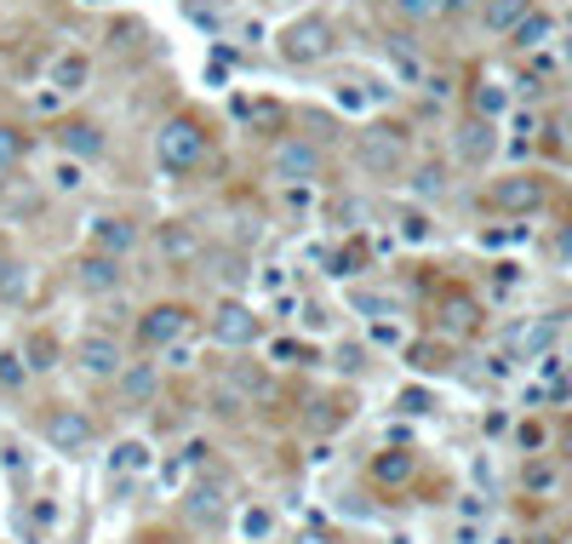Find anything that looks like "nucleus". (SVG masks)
<instances>
[{"instance_id": "1", "label": "nucleus", "mask_w": 572, "mask_h": 544, "mask_svg": "<svg viewBox=\"0 0 572 544\" xmlns=\"http://www.w3.org/2000/svg\"><path fill=\"white\" fill-rule=\"evenodd\" d=\"M155 161H160V173L189 178L195 166L207 161V126H200L195 115H173V121H160V132H155Z\"/></svg>"}, {"instance_id": "2", "label": "nucleus", "mask_w": 572, "mask_h": 544, "mask_svg": "<svg viewBox=\"0 0 572 544\" xmlns=\"http://www.w3.org/2000/svg\"><path fill=\"white\" fill-rule=\"evenodd\" d=\"M207 338L218 350H229V356H241V350H252L258 338H263V316L252 310L247 298H235V292H223L218 304H212V316H207Z\"/></svg>"}, {"instance_id": "3", "label": "nucleus", "mask_w": 572, "mask_h": 544, "mask_svg": "<svg viewBox=\"0 0 572 544\" xmlns=\"http://www.w3.org/2000/svg\"><path fill=\"white\" fill-rule=\"evenodd\" d=\"M92 435H97V424H92L86 407H75V401L46 407V419H41V441H46V448H52L58 459H86V453H92Z\"/></svg>"}, {"instance_id": "4", "label": "nucleus", "mask_w": 572, "mask_h": 544, "mask_svg": "<svg viewBox=\"0 0 572 544\" xmlns=\"http://www.w3.org/2000/svg\"><path fill=\"white\" fill-rule=\"evenodd\" d=\"M184 522L195 533H218L229 522V482H223V470H200L195 482L184 487Z\"/></svg>"}, {"instance_id": "5", "label": "nucleus", "mask_w": 572, "mask_h": 544, "mask_svg": "<svg viewBox=\"0 0 572 544\" xmlns=\"http://www.w3.org/2000/svg\"><path fill=\"white\" fill-rule=\"evenodd\" d=\"M195 327V310L189 304H178V298H160V304H149V310L132 321V338H138V350H149V356H160L166 345H178V338Z\"/></svg>"}, {"instance_id": "6", "label": "nucleus", "mask_w": 572, "mask_h": 544, "mask_svg": "<svg viewBox=\"0 0 572 544\" xmlns=\"http://www.w3.org/2000/svg\"><path fill=\"white\" fill-rule=\"evenodd\" d=\"M275 52H281V63H298V70H310V63H321V58L332 52V23H326L321 12H304V18L281 23Z\"/></svg>"}, {"instance_id": "7", "label": "nucleus", "mask_w": 572, "mask_h": 544, "mask_svg": "<svg viewBox=\"0 0 572 544\" xmlns=\"http://www.w3.org/2000/svg\"><path fill=\"white\" fill-rule=\"evenodd\" d=\"M355 155L373 178H395L401 166H407V126H384V121L366 126L355 138Z\"/></svg>"}, {"instance_id": "8", "label": "nucleus", "mask_w": 572, "mask_h": 544, "mask_svg": "<svg viewBox=\"0 0 572 544\" xmlns=\"http://www.w3.org/2000/svg\"><path fill=\"white\" fill-rule=\"evenodd\" d=\"M75 367H81L86 384H115L121 367H126V345L115 332H86L75 345Z\"/></svg>"}, {"instance_id": "9", "label": "nucleus", "mask_w": 572, "mask_h": 544, "mask_svg": "<svg viewBox=\"0 0 572 544\" xmlns=\"http://www.w3.org/2000/svg\"><path fill=\"white\" fill-rule=\"evenodd\" d=\"M487 207L492 213H510V218H527L544 207V178H532V173H510V178H492L487 189Z\"/></svg>"}, {"instance_id": "10", "label": "nucleus", "mask_w": 572, "mask_h": 544, "mask_svg": "<svg viewBox=\"0 0 572 544\" xmlns=\"http://www.w3.org/2000/svg\"><path fill=\"white\" fill-rule=\"evenodd\" d=\"M269 173H275L287 189H292V184H315V178H321V150H315L310 138H281L275 155H269Z\"/></svg>"}, {"instance_id": "11", "label": "nucleus", "mask_w": 572, "mask_h": 544, "mask_svg": "<svg viewBox=\"0 0 572 544\" xmlns=\"http://www.w3.org/2000/svg\"><path fill=\"white\" fill-rule=\"evenodd\" d=\"M155 253H160V264H195L200 253H207V242H200V224H189V218H166V224H155Z\"/></svg>"}, {"instance_id": "12", "label": "nucleus", "mask_w": 572, "mask_h": 544, "mask_svg": "<svg viewBox=\"0 0 572 544\" xmlns=\"http://www.w3.org/2000/svg\"><path fill=\"white\" fill-rule=\"evenodd\" d=\"M75 287L86 292V298H110V292H121L126 287V269H121V258H110V253H81L75 258Z\"/></svg>"}, {"instance_id": "13", "label": "nucleus", "mask_w": 572, "mask_h": 544, "mask_svg": "<svg viewBox=\"0 0 572 544\" xmlns=\"http://www.w3.org/2000/svg\"><path fill=\"white\" fill-rule=\"evenodd\" d=\"M86 242H92V253L126 258L132 247H138V224L121 218V213H97V218H86Z\"/></svg>"}, {"instance_id": "14", "label": "nucleus", "mask_w": 572, "mask_h": 544, "mask_svg": "<svg viewBox=\"0 0 572 544\" xmlns=\"http://www.w3.org/2000/svg\"><path fill=\"white\" fill-rule=\"evenodd\" d=\"M58 150L70 155V161H81V166H92V161H104V150H110V138H104V126L97 121H63L58 132Z\"/></svg>"}, {"instance_id": "15", "label": "nucleus", "mask_w": 572, "mask_h": 544, "mask_svg": "<svg viewBox=\"0 0 572 544\" xmlns=\"http://www.w3.org/2000/svg\"><path fill=\"white\" fill-rule=\"evenodd\" d=\"M366 475H373V487H407L418 475V453L413 448H378L373 459H366Z\"/></svg>"}, {"instance_id": "16", "label": "nucleus", "mask_w": 572, "mask_h": 544, "mask_svg": "<svg viewBox=\"0 0 572 544\" xmlns=\"http://www.w3.org/2000/svg\"><path fill=\"white\" fill-rule=\"evenodd\" d=\"M121 407H149L160 396V361H126L121 379H115Z\"/></svg>"}, {"instance_id": "17", "label": "nucleus", "mask_w": 572, "mask_h": 544, "mask_svg": "<svg viewBox=\"0 0 572 544\" xmlns=\"http://www.w3.org/2000/svg\"><path fill=\"white\" fill-rule=\"evenodd\" d=\"M453 150H458V161H464V166H487V161H492V150H498V126H492V121H481V115H469V121L453 132Z\"/></svg>"}, {"instance_id": "18", "label": "nucleus", "mask_w": 572, "mask_h": 544, "mask_svg": "<svg viewBox=\"0 0 572 544\" xmlns=\"http://www.w3.org/2000/svg\"><path fill=\"white\" fill-rule=\"evenodd\" d=\"M218 379H223L235 396H241L247 407H263V401H269V384H275V379H269V367H258V361H241V356H235V361L218 372Z\"/></svg>"}, {"instance_id": "19", "label": "nucleus", "mask_w": 572, "mask_h": 544, "mask_svg": "<svg viewBox=\"0 0 572 544\" xmlns=\"http://www.w3.org/2000/svg\"><path fill=\"white\" fill-rule=\"evenodd\" d=\"M46 81H52L58 97L86 92V81H92V58H86V52H58V58L46 63Z\"/></svg>"}, {"instance_id": "20", "label": "nucleus", "mask_w": 572, "mask_h": 544, "mask_svg": "<svg viewBox=\"0 0 572 544\" xmlns=\"http://www.w3.org/2000/svg\"><path fill=\"white\" fill-rule=\"evenodd\" d=\"M18 356H23V367L35 372V379H46V372H58L63 367V345H58V332H46V327H35L18 345Z\"/></svg>"}, {"instance_id": "21", "label": "nucleus", "mask_w": 572, "mask_h": 544, "mask_svg": "<svg viewBox=\"0 0 572 544\" xmlns=\"http://www.w3.org/2000/svg\"><path fill=\"white\" fill-rule=\"evenodd\" d=\"M550 35H555V18L532 7V12H527V18L510 29V47H516V52H538V47H544Z\"/></svg>"}, {"instance_id": "22", "label": "nucleus", "mask_w": 572, "mask_h": 544, "mask_svg": "<svg viewBox=\"0 0 572 544\" xmlns=\"http://www.w3.org/2000/svg\"><path fill=\"white\" fill-rule=\"evenodd\" d=\"M527 12H532V0H487V7H481V29H487V35H510Z\"/></svg>"}, {"instance_id": "23", "label": "nucleus", "mask_w": 572, "mask_h": 544, "mask_svg": "<svg viewBox=\"0 0 572 544\" xmlns=\"http://www.w3.org/2000/svg\"><path fill=\"white\" fill-rule=\"evenodd\" d=\"M0 470H7L18 487H29V475H35V459H29V448H23L18 435H7V430H0Z\"/></svg>"}, {"instance_id": "24", "label": "nucleus", "mask_w": 572, "mask_h": 544, "mask_svg": "<svg viewBox=\"0 0 572 544\" xmlns=\"http://www.w3.org/2000/svg\"><path fill=\"white\" fill-rule=\"evenodd\" d=\"M149 464H155L149 441H121V448H115V459H110V475H144Z\"/></svg>"}, {"instance_id": "25", "label": "nucleus", "mask_w": 572, "mask_h": 544, "mask_svg": "<svg viewBox=\"0 0 572 544\" xmlns=\"http://www.w3.org/2000/svg\"><path fill=\"white\" fill-rule=\"evenodd\" d=\"M310 407H315L310 430H339V424H350V401H344V396H315Z\"/></svg>"}, {"instance_id": "26", "label": "nucleus", "mask_w": 572, "mask_h": 544, "mask_svg": "<svg viewBox=\"0 0 572 544\" xmlns=\"http://www.w3.org/2000/svg\"><path fill=\"white\" fill-rule=\"evenodd\" d=\"M332 367H339L344 379H361V372L373 367V345H355V338H350V345H339V350H332Z\"/></svg>"}, {"instance_id": "27", "label": "nucleus", "mask_w": 572, "mask_h": 544, "mask_svg": "<svg viewBox=\"0 0 572 544\" xmlns=\"http://www.w3.org/2000/svg\"><path fill=\"white\" fill-rule=\"evenodd\" d=\"M52 189H58V195H81V189H86V166L70 161V155H58V161H52Z\"/></svg>"}, {"instance_id": "28", "label": "nucleus", "mask_w": 572, "mask_h": 544, "mask_svg": "<svg viewBox=\"0 0 572 544\" xmlns=\"http://www.w3.org/2000/svg\"><path fill=\"white\" fill-rule=\"evenodd\" d=\"M269 361H275V367H310L315 361V350L304 345V338H275V345H269Z\"/></svg>"}, {"instance_id": "29", "label": "nucleus", "mask_w": 572, "mask_h": 544, "mask_svg": "<svg viewBox=\"0 0 572 544\" xmlns=\"http://www.w3.org/2000/svg\"><path fill=\"white\" fill-rule=\"evenodd\" d=\"M207 407H212L218 419H247V401L235 396V390H229L223 379H212V390H207Z\"/></svg>"}, {"instance_id": "30", "label": "nucleus", "mask_w": 572, "mask_h": 544, "mask_svg": "<svg viewBox=\"0 0 572 544\" xmlns=\"http://www.w3.org/2000/svg\"><path fill=\"white\" fill-rule=\"evenodd\" d=\"M269 533H275V516H269L263 504H247V510H241V538H247V544H263Z\"/></svg>"}, {"instance_id": "31", "label": "nucleus", "mask_w": 572, "mask_h": 544, "mask_svg": "<svg viewBox=\"0 0 572 544\" xmlns=\"http://www.w3.org/2000/svg\"><path fill=\"white\" fill-rule=\"evenodd\" d=\"M23 150H29V138L18 126H0V178H12V166L23 161Z\"/></svg>"}, {"instance_id": "32", "label": "nucleus", "mask_w": 572, "mask_h": 544, "mask_svg": "<svg viewBox=\"0 0 572 544\" xmlns=\"http://www.w3.org/2000/svg\"><path fill=\"white\" fill-rule=\"evenodd\" d=\"M395 224H401V242H407V247H424V242H429V235H435V224H429V213H418V207H407V213H401Z\"/></svg>"}, {"instance_id": "33", "label": "nucleus", "mask_w": 572, "mask_h": 544, "mask_svg": "<svg viewBox=\"0 0 572 544\" xmlns=\"http://www.w3.org/2000/svg\"><path fill=\"white\" fill-rule=\"evenodd\" d=\"M29 379H35V372L23 367V356H18V350H0V390H12V396H18Z\"/></svg>"}, {"instance_id": "34", "label": "nucleus", "mask_w": 572, "mask_h": 544, "mask_svg": "<svg viewBox=\"0 0 572 544\" xmlns=\"http://www.w3.org/2000/svg\"><path fill=\"white\" fill-rule=\"evenodd\" d=\"M503 110H510V92H503L498 81H481V86H476V115L492 121V115H503Z\"/></svg>"}, {"instance_id": "35", "label": "nucleus", "mask_w": 572, "mask_h": 544, "mask_svg": "<svg viewBox=\"0 0 572 544\" xmlns=\"http://www.w3.org/2000/svg\"><path fill=\"white\" fill-rule=\"evenodd\" d=\"M361 269H366V247H361V242H350V247H339V253H332V276H339V281L361 276Z\"/></svg>"}, {"instance_id": "36", "label": "nucleus", "mask_w": 572, "mask_h": 544, "mask_svg": "<svg viewBox=\"0 0 572 544\" xmlns=\"http://www.w3.org/2000/svg\"><path fill=\"white\" fill-rule=\"evenodd\" d=\"M395 12L407 18V23H435L447 12V0H395Z\"/></svg>"}, {"instance_id": "37", "label": "nucleus", "mask_w": 572, "mask_h": 544, "mask_svg": "<svg viewBox=\"0 0 572 544\" xmlns=\"http://www.w3.org/2000/svg\"><path fill=\"white\" fill-rule=\"evenodd\" d=\"M326 218H339V229H361L366 224V201L344 195V201H332V207H326Z\"/></svg>"}, {"instance_id": "38", "label": "nucleus", "mask_w": 572, "mask_h": 544, "mask_svg": "<svg viewBox=\"0 0 572 544\" xmlns=\"http://www.w3.org/2000/svg\"><path fill=\"white\" fill-rule=\"evenodd\" d=\"M29 516H35V533H58L63 504H58V499H35V504H29Z\"/></svg>"}, {"instance_id": "39", "label": "nucleus", "mask_w": 572, "mask_h": 544, "mask_svg": "<svg viewBox=\"0 0 572 544\" xmlns=\"http://www.w3.org/2000/svg\"><path fill=\"white\" fill-rule=\"evenodd\" d=\"M23 281H29V269H23L18 258H0V298H18Z\"/></svg>"}, {"instance_id": "40", "label": "nucleus", "mask_w": 572, "mask_h": 544, "mask_svg": "<svg viewBox=\"0 0 572 544\" xmlns=\"http://www.w3.org/2000/svg\"><path fill=\"white\" fill-rule=\"evenodd\" d=\"M413 189H418V195H441V189H447V173H441V166H418Z\"/></svg>"}, {"instance_id": "41", "label": "nucleus", "mask_w": 572, "mask_h": 544, "mask_svg": "<svg viewBox=\"0 0 572 544\" xmlns=\"http://www.w3.org/2000/svg\"><path fill=\"white\" fill-rule=\"evenodd\" d=\"M516 448H521L527 459H538V453H544V424H521V430H516Z\"/></svg>"}, {"instance_id": "42", "label": "nucleus", "mask_w": 572, "mask_h": 544, "mask_svg": "<svg viewBox=\"0 0 572 544\" xmlns=\"http://www.w3.org/2000/svg\"><path fill=\"white\" fill-rule=\"evenodd\" d=\"M178 464L207 470V464H212V448H207V441H184V448H178Z\"/></svg>"}, {"instance_id": "43", "label": "nucleus", "mask_w": 572, "mask_h": 544, "mask_svg": "<svg viewBox=\"0 0 572 544\" xmlns=\"http://www.w3.org/2000/svg\"><path fill=\"white\" fill-rule=\"evenodd\" d=\"M407 361L418 372H441V350H429V345H407Z\"/></svg>"}, {"instance_id": "44", "label": "nucleus", "mask_w": 572, "mask_h": 544, "mask_svg": "<svg viewBox=\"0 0 572 544\" xmlns=\"http://www.w3.org/2000/svg\"><path fill=\"white\" fill-rule=\"evenodd\" d=\"M492 287L498 292H516L521 287V264H492Z\"/></svg>"}, {"instance_id": "45", "label": "nucleus", "mask_w": 572, "mask_h": 544, "mask_svg": "<svg viewBox=\"0 0 572 544\" xmlns=\"http://www.w3.org/2000/svg\"><path fill=\"white\" fill-rule=\"evenodd\" d=\"M355 304H361L366 316H401V310H395V298H384V292H361Z\"/></svg>"}, {"instance_id": "46", "label": "nucleus", "mask_w": 572, "mask_h": 544, "mask_svg": "<svg viewBox=\"0 0 572 544\" xmlns=\"http://www.w3.org/2000/svg\"><path fill=\"white\" fill-rule=\"evenodd\" d=\"M160 356H166V361H160V367H173V372H184V367H189V361H195V350H189V345H184V338H178V345H166V350H160Z\"/></svg>"}, {"instance_id": "47", "label": "nucleus", "mask_w": 572, "mask_h": 544, "mask_svg": "<svg viewBox=\"0 0 572 544\" xmlns=\"http://www.w3.org/2000/svg\"><path fill=\"white\" fill-rule=\"evenodd\" d=\"M469 332V327H476V304H453V310H447V332Z\"/></svg>"}, {"instance_id": "48", "label": "nucleus", "mask_w": 572, "mask_h": 544, "mask_svg": "<svg viewBox=\"0 0 572 544\" xmlns=\"http://www.w3.org/2000/svg\"><path fill=\"white\" fill-rule=\"evenodd\" d=\"M527 487H538V493L555 487V470H550V464H527Z\"/></svg>"}, {"instance_id": "49", "label": "nucleus", "mask_w": 572, "mask_h": 544, "mask_svg": "<svg viewBox=\"0 0 572 544\" xmlns=\"http://www.w3.org/2000/svg\"><path fill=\"white\" fill-rule=\"evenodd\" d=\"M401 413H429V396H424V390H407V396H401Z\"/></svg>"}, {"instance_id": "50", "label": "nucleus", "mask_w": 572, "mask_h": 544, "mask_svg": "<svg viewBox=\"0 0 572 544\" xmlns=\"http://www.w3.org/2000/svg\"><path fill=\"white\" fill-rule=\"evenodd\" d=\"M373 345H401V327H395V321H378V327H373Z\"/></svg>"}, {"instance_id": "51", "label": "nucleus", "mask_w": 572, "mask_h": 544, "mask_svg": "<svg viewBox=\"0 0 572 544\" xmlns=\"http://www.w3.org/2000/svg\"><path fill=\"white\" fill-rule=\"evenodd\" d=\"M304 327H310V332L326 327V310H321V304H304Z\"/></svg>"}, {"instance_id": "52", "label": "nucleus", "mask_w": 572, "mask_h": 544, "mask_svg": "<svg viewBox=\"0 0 572 544\" xmlns=\"http://www.w3.org/2000/svg\"><path fill=\"white\" fill-rule=\"evenodd\" d=\"M292 544H339V538H332V533H298Z\"/></svg>"}, {"instance_id": "53", "label": "nucleus", "mask_w": 572, "mask_h": 544, "mask_svg": "<svg viewBox=\"0 0 572 544\" xmlns=\"http://www.w3.org/2000/svg\"><path fill=\"white\" fill-rule=\"evenodd\" d=\"M469 7H476V0H447V12H441V18H458V12H469Z\"/></svg>"}, {"instance_id": "54", "label": "nucleus", "mask_w": 572, "mask_h": 544, "mask_svg": "<svg viewBox=\"0 0 572 544\" xmlns=\"http://www.w3.org/2000/svg\"><path fill=\"white\" fill-rule=\"evenodd\" d=\"M561 258H572V229L561 235Z\"/></svg>"}, {"instance_id": "55", "label": "nucleus", "mask_w": 572, "mask_h": 544, "mask_svg": "<svg viewBox=\"0 0 572 544\" xmlns=\"http://www.w3.org/2000/svg\"><path fill=\"white\" fill-rule=\"evenodd\" d=\"M561 52H566V70H572V35H566V47H561Z\"/></svg>"}, {"instance_id": "56", "label": "nucleus", "mask_w": 572, "mask_h": 544, "mask_svg": "<svg viewBox=\"0 0 572 544\" xmlns=\"http://www.w3.org/2000/svg\"><path fill=\"white\" fill-rule=\"evenodd\" d=\"M81 7H97V0H81Z\"/></svg>"}]
</instances>
